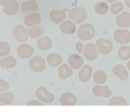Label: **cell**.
<instances>
[{
	"label": "cell",
	"mask_w": 130,
	"mask_h": 112,
	"mask_svg": "<svg viewBox=\"0 0 130 112\" xmlns=\"http://www.w3.org/2000/svg\"><path fill=\"white\" fill-rule=\"evenodd\" d=\"M95 34L94 26L89 23H86L80 26L77 31V36L82 40L88 41L92 39Z\"/></svg>",
	"instance_id": "6da1fadb"
},
{
	"label": "cell",
	"mask_w": 130,
	"mask_h": 112,
	"mask_svg": "<svg viewBox=\"0 0 130 112\" xmlns=\"http://www.w3.org/2000/svg\"><path fill=\"white\" fill-rule=\"evenodd\" d=\"M68 17L70 20L77 24L82 23L86 21L87 18V12L81 7H76L69 11Z\"/></svg>",
	"instance_id": "7a4b0ae2"
},
{
	"label": "cell",
	"mask_w": 130,
	"mask_h": 112,
	"mask_svg": "<svg viewBox=\"0 0 130 112\" xmlns=\"http://www.w3.org/2000/svg\"><path fill=\"white\" fill-rule=\"evenodd\" d=\"M29 66L32 71L39 73L45 71L46 68V63L42 57L37 55L30 59Z\"/></svg>",
	"instance_id": "3957f363"
},
{
	"label": "cell",
	"mask_w": 130,
	"mask_h": 112,
	"mask_svg": "<svg viewBox=\"0 0 130 112\" xmlns=\"http://www.w3.org/2000/svg\"><path fill=\"white\" fill-rule=\"evenodd\" d=\"M36 97L40 101L45 104H51L54 101V95L47 91V89L41 87L37 89L36 91Z\"/></svg>",
	"instance_id": "277c9868"
},
{
	"label": "cell",
	"mask_w": 130,
	"mask_h": 112,
	"mask_svg": "<svg viewBox=\"0 0 130 112\" xmlns=\"http://www.w3.org/2000/svg\"><path fill=\"white\" fill-rule=\"evenodd\" d=\"M96 46H97L98 50L103 55H107L110 53L113 47L112 41L104 38L98 40L96 42Z\"/></svg>",
	"instance_id": "5b68a950"
},
{
	"label": "cell",
	"mask_w": 130,
	"mask_h": 112,
	"mask_svg": "<svg viewBox=\"0 0 130 112\" xmlns=\"http://www.w3.org/2000/svg\"><path fill=\"white\" fill-rule=\"evenodd\" d=\"M114 39L117 43L124 45L130 43V31L127 29H119L114 32Z\"/></svg>",
	"instance_id": "8992f818"
},
{
	"label": "cell",
	"mask_w": 130,
	"mask_h": 112,
	"mask_svg": "<svg viewBox=\"0 0 130 112\" xmlns=\"http://www.w3.org/2000/svg\"><path fill=\"white\" fill-rule=\"evenodd\" d=\"M34 49L31 45L28 43H22L17 48V53L22 59H28L32 55Z\"/></svg>",
	"instance_id": "52a82bcc"
},
{
	"label": "cell",
	"mask_w": 130,
	"mask_h": 112,
	"mask_svg": "<svg viewBox=\"0 0 130 112\" xmlns=\"http://www.w3.org/2000/svg\"><path fill=\"white\" fill-rule=\"evenodd\" d=\"M84 55L86 59L89 61H94L95 59H97L99 55V53H98V50L96 49L94 44L89 43H87L85 46Z\"/></svg>",
	"instance_id": "ba28073f"
},
{
	"label": "cell",
	"mask_w": 130,
	"mask_h": 112,
	"mask_svg": "<svg viewBox=\"0 0 130 112\" xmlns=\"http://www.w3.org/2000/svg\"><path fill=\"white\" fill-rule=\"evenodd\" d=\"M13 36L18 42H26L28 40L27 30L24 26L18 25L15 27L13 30Z\"/></svg>",
	"instance_id": "9c48e42d"
},
{
	"label": "cell",
	"mask_w": 130,
	"mask_h": 112,
	"mask_svg": "<svg viewBox=\"0 0 130 112\" xmlns=\"http://www.w3.org/2000/svg\"><path fill=\"white\" fill-rule=\"evenodd\" d=\"M3 11L7 15L12 16L18 12L19 5L17 0H10L3 6Z\"/></svg>",
	"instance_id": "30bf717a"
},
{
	"label": "cell",
	"mask_w": 130,
	"mask_h": 112,
	"mask_svg": "<svg viewBox=\"0 0 130 112\" xmlns=\"http://www.w3.org/2000/svg\"><path fill=\"white\" fill-rule=\"evenodd\" d=\"M92 94L96 97L108 98L112 94V92L107 85H95L92 89Z\"/></svg>",
	"instance_id": "8fae6325"
},
{
	"label": "cell",
	"mask_w": 130,
	"mask_h": 112,
	"mask_svg": "<svg viewBox=\"0 0 130 112\" xmlns=\"http://www.w3.org/2000/svg\"><path fill=\"white\" fill-rule=\"evenodd\" d=\"M42 22V18L38 13H31L26 16L24 19V23L25 26L28 27H31L36 25L40 24Z\"/></svg>",
	"instance_id": "7c38bea8"
},
{
	"label": "cell",
	"mask_w": 130,
	"mask_h": 112,
	"mask_svg": "<svg viewBox=\"0 0 130 112\" xmlns=\"http://www.w3.org/2000/svg\"><path fill=\"white\" fill-rule=\"evenodd\" d=\"M68 63L70 66L75 69H78L83 66L84 63L83 58L77 53H73L69 57Z\"/></svg>",
	"instance_id": "4fadbf2b"
},
{
	"label": "cell",
	"mask_w": 130,
	"mask_h": 112,
	"mask_svg": "<svg viewBox=\"0 0 130 112\" xmlns=\"http://www.w3.org/2000/svg\"><path fill=\"white\" fill-rule=\"evenodd\" d=\"M92 75V68L89 64L85 65L80 70L78 78L82 83H87L91 80Z\"/></svg>",
	"instance_id": "5bb4252c"
},
{
	"label": "cell",
	"mask_w": 130,
	"mask_h": 112,
	"mask_svg": "<svg viewBox=\"0 0 130 112\" xmlns=\"http://www.w3.org/2000/svg\"><path fill=\"white\" fill-rule=\"evenodd\" d=\"M38 4L35 0H27L21 4V10L22 13H27L38 10Z\"/></svg>",
	"instance_id": "9a60e30c"
},
{
	"label": "cell",
	"mask_w": 130,
	"mask_h": 112,
	"mask_svg": "<svg viewBox=\"0 0 130 112\" xmlns=\"http://www.w3.org/2000/svg\"><path fill=\"white\" fill-rule=\"evenodd\" d=\"M51 21L55 24H59L67 18L66 12L63 10H52L49 14Z\"/></svg>",
	"instance_id": "2e32d148"
},
{
	"label": "cell",
	"mask_w": 130,
	"mask_h": 112,
	"mask_svg": "<svg viewBox=\"0 0 130 112\" xmlns=\"http://www.w3.org/2000/svg\"><path fill=\"white\" fill-rule=\"evenodd\" d=\"M113 74L116 77H119L121 81L126 82L128 79V72L126 68L121 64H117L113 68Z\"/></svg>",
	"instance_id": "e0dca14e"
},
{
	"label": "cell",
	"mask_w": 130,
	"mask_h": 112,
	"mask_svg": "<svg viewBox=\"0 0 130 112\" xmlns=\"http://www.w3.org/2000/svg\"><path fill=\"white\" fill-rule=\"evenodd\" d=\"M60 103L62 106H74L77 103V98L72 93L65 92L61 95Z\"/></svg>",
	"instance_id": "ac0fdd59"
},
{
	"label": "cell",
	"mask_w": 130,
	"mask_h": 112,
	"mask_svg": "<svg viewBox=\"0 0 130 112\" xmlns=\"http://www.w3.org/2000/svg\"><path fill=\"white\" fill-rule=\"evenodd\" d=\"M116 24L119 27H130V13L127 12H122L117 16L116 18Z\"/></svg>",
	"instance_id": "d6986e66"
},
{
	"label": "cell",
	"mask_w": 130,
	"mask_h": 112,
	"mask_svg": "<svg viewBox=\"0 0 130 112\" xmlns=\"http://www.w3.org/2000/svg\"><path fill=\"white\" fill-rule=\"evenodd\" d=\"M37 46L38 48L42 51H47L52 47V42L49 37L43 36L37 40Z\"/></svg>",
	"instance_id": "ffe728a7"
},
{
	"label": "cell",
	"mask_w": 130,
	"mask_h": 112,
	"mask_svg": "<svg viewBox=\"0 0 130 112\" xmlns=\"http://www.w3.org/2000/svg\"><path fill=\"white\" fill-rule=\"evenodd\" d=\"M60 30L64 34H72L75 31L76 26L70 21H66L60 25Z\"/></svg>",
	"instance_id": "44dd1931"
},
{
	"label": "cell",
	"mask_w": 130,
	"mask_h": 112,
	"mask_svg": "<svg viewBox=\"0 0 130 112\" xmlns=\"http://www.w3.org/2000/svg\"><path fill=\"white\" fill-rule=\"evenodd\" d=\"M27 34L31 38H37L42 36L44 33V28L39 24L32 26L27 29Z\"/></svg>",
	"instance_id": "7402d4cb"
},
{
	"label": "cell",
	"mask_w": 130,
	"mask_h": 112,
	"mask_svg": "<svg viewBox=\"0 0 130 112\" xmlns=\"http://www.w3.org/2000/svg\"><path fill=\"white\" fill-rule=\"evenodd\" d=\"M59 78L61 80H66L73 75V70L67 64H62L58 69Z\"/></svg>",
	"instance_id": "603a6c76"
},
{
	"label": "cell",
	"mask_w": 130,
	"mask_h": 112,
	"mask_svg": "<svg viewBox=\"0 0 130 112\" xmlns=\"http://www.w3.org/2000/svg\"><path fill=\"white\" fill-rule=\"evenodd\" d=\"M47 61L51 66L53 68L59 66L62 63V59L61 56L57 53H51L47 58Z\"/></svg>",
	"instance_id": "cb8c5ba5"
},
{
	"label": "cell",
	"mask_w": 130,
	"mask_h": 112,
	"mask_svg": "<svg viewBox=\"0 0 130 112\" xmlns=\"http://www.w3.org/2000/svg\"><path fill=\"white\" fill-rule=\"evenodd\" d=\"M17 64V61L14 57L13 56H7L3 58L0 61V66L2 68L4 69H9V68H14Z\"/></svg>",
	"instance_id": "d4e9b609"
},
{
	"label": "cell",
	"mask_w": 130,
	"mask_h": 112,
	"mask_svg": "<svg viewBox=\"0 0 130 112\" xmlns=\"http://www.w3.org/2000/svg\"><path fill=\"white\" fill-rule=\"evenodd\" d=\"M94 82L98 85H102L105 83L107 80V74L102 70H98L95 72L92 75Z\"/></svg>",
	"instance_id": "484cf974"
},
{
	"label": "cell",
	"mask_w": 130,
	"mask_h": 112,
	"mask_svg": "<svg viewBox=\"0 0 130 112\" xmlns=\"http://www.w3.org/2000/svg\"><path fill=\"white\" fill-rule=\"evenodd\" d=\"M14 100V96L9 92L0 93V103L5 105H10Z\"/></svg>",
	"instance_id": "4316f807"
},
{
	"label": "cell",
	"mask_w": 130,
	"mask_h": 112,
	"mask_svg": "<svg viewBox=\"0 0 130 112\" xmlns=\"http://www.w3.org/2000/svg\"><path fill=\"white\" fill-rule=\"evenodd\" d=\"M94 10L97 14L100 15H104L109 11V7L105 2H98L95 5Z\"/></svg>",
	"instance_id": "83f0119b"
},
{
	"label": "cell",
	"mask_w": 130,
	"mask_h": 112,
	"mask_svg": "<svg viewBox=\"0 0 130 112\" xmlns=\"http://www.w3.org/2000/svg\"><path fill=\"white\" fill-rule=\"evenodd\" d=\"M119 58L123 61H127L130 59V47L122 46L117 51Z\"/></svg>",
	"instance_id": "f1b7e54d"
},
{
	"label": "cell",
	"mask_w": 130,
	"mask_h": 112,
	"mask_svg": "<svg viewBox=\"0 0 130 112\" xmlns=\"http://www.w3.org/2000/svg\"><path fill=\"white\" fill-rule=\"evenodd\" d=\"M110 106H127V103L126 99L121 96L113 97L109 101Z\"/></svg>",
	"instance_id": "f546056e"
},
{
	"label": "cell",
	"mask_w": 130,
	"mask_h": 112,
	"mask_svg": "<svg viewBox=\"0 0 130 112\" xmlns=\"http://www.w3.org/2000/svg\"><path fill=\"white\" fill-rule=\"evenodd\" d=\"M10 52V46L7 42H0V57L7 56Z\"/></svg>",
	"instance_id": "4dcf8cb0"
},
{
	"label": "cell",
	"mask_w": 130,
	"mask_h": 112,
	"mask_svg": "<svg viewBox=\"0 0 130 112\" xmlns=\"http://www.w3.org/2000/svg\"><path fill=\"white\" fill-rule=\"evenodd\" d=\"M124 9V5L121 3L117 2L111 5L110 12L113 15H117L119 13H121Z\"/></svg>",
	"instance_id": "1f68e13d"
},
{
	"label": "cell",
	"mask_w": 130,
	"mask_h": 112,
	"mask_svg": "<svg viewBox=\"0 0 130 112\" xmlns=\"http://www.w3.org/2000/svg\"><path fill=\"white\" fill-rule=\"evenodd\" d=\"M10 88V84L4 80L0 79V93L6 92Z\"/></svg>",
	"instance_id": "d6a6232c"
},
{
	"label": "cell",
	"mask_w": 130,
	"mask_h": 112,
	"mask_svg": "<svg viewBox=\"0 0 130 112\" xmlns=\"http://www.w3.org/2000/svg\"><path fill=\"white\" fill-rule=\"evenodd\" d=\"M76 50H77V52L78 53H81L83 52L84 51V45L82 44V43H81L80 42H78L76 44Z\"/></svg>",
	"instance_id": "836d02e7"
},
{
	"label": "cell",
	"mask_w": 130,
	"mask_h": 112,
	"mask_svg": "<svg viewBox=\"0 0 130 112\" xmlns=\"http://www.w3.org/2000/svg\"><path fill=\"white\" fill-rule=\"evenodd\" d=\"M27 106H42L43 105V104L40 103V102L37 101L32 100L29 102V103L27 104Z\"/></svg>",
	"instance_id": "e575fe53"
},
{
	"label": "cell",
	"mask_w": 130,
	"mask_h": 112,
	"mask_svg": "<svg viewBox=\"0 0 130 112\" xmlns=\"http://www.w3.org/2000/svg\"><path fill=\"white\" fill-rule=\"evenodd\" d=\"M8 1H10V0H0V5L2 6H3Z\"/></svg>",
	"instance_id": "d590c367"
},
{
	"label": "cell",
	"mask_w": 130,
	"mask_h": 112,
	"mask_svg": "<svg viewBox=\"0 0 130 112\" xmlns=\"http://www.w3.org/2000/svg\"><path fill=\"white\" fill-rule=\"evenodd\" d=\"M125 4L128 8H130V0H125Z\"/></svg>",
	"instance_id": "8d00e7d4"
},
{
	"label": "cell",
	"mask_w": 130,
	"mask_h": 112,
	"mask_svg": "<svg viewBox=\"0 0 130 112\" xmlns=\"http://www.w3.org/2000/svg\"><path fill=\"white\" fill-rule=\"evenodd\" d=\"M105 1L108 2V3H115V2H116L117 0H105Z\"/></svg>",
	"instance_id": "74e56055"
},
{
	"label": "cell",
	"mask_w": 130,
	"mask_h": 112,
	"mask_svg": "<svg viewBox=\"0 0 130 112\" xmlns=\"http://www.w3.org/2000/svg\"><path fill=\"white\" fill-rule=\"evenodd\" d=\"M127 68L130 71V61H128V63H127Z\"/></svg>",
	"instance_id": "f35d334b"
}]
</instances>
